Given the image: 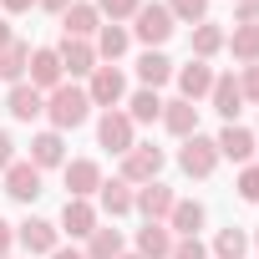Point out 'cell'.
<instances>
[{
    "mask_svg": "<svg viewBox=\"0 0 259 259\" xmlns=\"http://www.w3.org/2000/svg\"><path fill=\"white\" fill-rule=\"evenodd\" d=\"M92 6H97V16H107V21H133L138 16V6H143V0H92Z\"/></svg>",
    "mask_w": 259,
    "mask_h": 259,
    "instance_id": "cell-33",
    "label": "cell"
},
{
    "mask_svg": "<svg viewBox=\"0 0 259 259\" xmlns=\"http://www.w3.org/2000/svg\"><path fill=\"white\" fill-rule=\"evenodd\" d=\"M203 203L198 198H178L173 203V213H168V234H178V239H198V229H203Z\"/></svg>",
    "mask_w": 259,
    "mask_h": 259,
    "instance_id": "cell-18",
    "label": "cell"
},
{
    "mask_svg": "<svg viewBox=\"0 0 259 259\" xmlns=\"http://www.w3.org/2000/svg\"><path fill=\"white\" fill-rule=\"evenodd\" d=\"M97 198H102V213H112V219H122V213H133V198H138V188L133 183H122V178H102V188H97Z\"/></svg>",
    "mask_w": 259,
    "mask_h": 259,
    "instance_id": "cell-22",
    "label": "cell"
},
{
    "mask_svg": "<svg viewBox=\"0 0 259 259\" xmlns=\"http://www.w3.org/2000/svg\"><path fill=\"white\" fill-rule=\"evenodd\" d=\"M97 143L107 148V153H133V117H127V112H102V122H97Z\"/></svg>",
    "mask_w": 259,
    "mask_h": 259,
    "instance_id": "cell-7",
    "label": "cell"
},
{
    "mask_svg": "<svg viewBox=\"0 0 259 259\" xmlns=\"http://www.w3.org/2000/svg\"><path fill=\"white\" fill-rule=\"evenodd\" d=\"M163 127H168L173 138H193L198 133V107L183 102V97L178 102H163Z\"/></svg>",
    "mask_w": 259,
    "mask_h": 259,
    "instance_id": "cell-21",
    "label": "cell"
},
{
    "mask_svg": "<svg viewBox=\"0 0 259 259\" xmlns=\"http://www.w3.org/2000/svg\"><path fill=\"white\" fill-rule=\"evenodd\" d=\"M224 46H229L244 66H254V61H259V26H234V36H224Z\"/></svg>",
    "mask_w": 259,
    "mask_h": 259,
    "instance_id": "cell-29",
    "label": "cell"
},
{
    "mask_svg": "<svg viewBox=\"0 0 259 259\" xmlns=\"http://www.w3.org/2000/svg\"><path fill=\"white\" fill-rule=\"evenodd\" d=\"M173 81H178V97H183V102H198V97L213 92V66L193 56L188 66H173Z\"/></svg>",
    "mask_w": 259,
    "mask_h": 259,
    "instance_id": "cell-10",
    "label": "cell"
},
{
    "mask_svg": "<svg viewBox=\"0 0 259 259\" xmlns=\"http://www.w3.org/2000/svg\"><path fill=\"white\" fill-rule=\"evenodd\" d=\"M117 259H143V254H127V249H122V254H117Z\"/></svg>",
    "mask_w": 259,
    "mask_h": 259,
    "instance_id": "cell-44",
    "label": "cell"
},
{
    "mask_svg": "<svg viewBox=\"0 0 259 259\" xmlns=\"http://www.w3.org/2000/svg\"><path fill=\"white\" fill-rule=\"evenodd\" d=\"M138 76H143L148 92H158L163 81H173V61H168L163 51H143V56H138Z\"/></svg>",
    "mask_w": 259,
    "mask_h": 259,
    "instance_id": "cell-25",
    "label": "cell"
},
{
    "mask_svg": "<svg viewBox=\"0 0 259 259\" xmlns=\"http://www.w3.org/2000/svg\"><path fill=\"white\" fill-rule=\"evenodd\" d=\"M163 173V148L153 143H133V153H122V183H153Z\"/></svg>",
    "mask_w": 259,
    "mask_h": 259,
    "instance_id": "cell-3",
    "label": "cell"
},
{
    "mask_svg": "<svg viewBox=\"0 0 259 259\" xmlns=\"http://www.w3.org/2000/svg\"><path fill=\"white\" fill-rule=\"evenodd\" d=\"M249 244H254V249H259V229H254V239H249Z\"/></svg>",
    "mask_w": 259,
    "mask_h": 259,
    "instance_id": "cell-45",
    "label": "cell"
},
{
    "mask_svg": "<svg viewBox=\"0 0 259 259\" xmlns=\"http://www.w3.org/2000/svg\"><path fill=\"white\" fill-rule=\"evenodd\" d=\"M61 71H71V76H92L97 71V46L92 41H71V36H61Z\"/></svg>",
    "mask_w": 259,
    "mask_h": 259,
    "instance_id": "cell-15",
    "label": "cell"
},
{
    "mask_svg": "<svg viewBox=\"0 0 259 259\" xmlns=\"http://www.w3.org/2000/svg\"><path fill=\"white\" fill-rule=\"evenodd\" d=\"M87 97H92V107L117 112V107L127 102V76H122L117 66H97V71H92V81H87Z\"/></svg>",
    "mask_w": 259,
    "mask_h": 259,
    "instance_id": "cell-4",
    "label": "cell"
},
{
    "mask_svg": "<svg viewBox=\"0 0 259 259\" xmlns=\"http://www.w3.org/2000/svg\"><path fill=\"white\" fill-rule=\"evenodd\" d=\"M178 168H183L188 178H208V173L219 168V148H213V138H203V133L183 138V148H178Z\"/></svg>",
    "mask_w": 259,
    "mask_h": 259,
    "instance_id": "cell-5",
    "label": "cell"
},
{
    "mask_svg": "<svg viewBox=\"0 0 259 259\" xmlns=\"http://www.w3.org/2000/svg\"><path fill=\"white\" fill-rule=\"evenodd\" d=\"M0 107H6L16 122H36V117H46V97H41L31 81H16L6 97H0Z\"/></svg>",
    "mask_w": 259,
    "mask_h": 259,
    "instance_id": "cell-8",
    "label": "cell"
},
{
    "mask_svg": "<svg viewBox=\"0 0 259 259\" xmlns=\"http://www.w3.org/2000/svg\"><path fill=\"white\" fill-rule=\"evenodd\" d=\"M244 254H249V234H244V229L229 224V229L213 234V259H244Z\"/></svg>",
    "mask_w": 259,
    "mask_h": 259,
    "instance_id": "cell-31",
    "label": "cell"
},
{
    "mask_svg": "<svg viewBox=\"0 0 259 259\" xmlns=\"http://www.w3.org/2000/svg\"><path fill=\"white\" fill-rule=\"evenodd\" d=\"M97 224H102V219H97L92 198H66V208H61V224H56V229H66L71 239H87Z\"/></svg>",
    "mask_w": 259,
    "mask_h": 259,
    "instance_id": "cell-17",
    "label": "cell"
},
{
    "mask_svg": "<svg viewBox=\"0 0 259 259\" xmlns=\"http://www.w3.org/2000/svg\"><path fill=\"white\" fill-rule=\"evenodd\" d=\"M11 244H16V229L0 219V259H11Z\"/></svg>",
    "mask_w": 259,
    "mask_h": 259,
    "instance_id": "cell-39",
    "label": "cell"
},
{
    "mask_svg": "<svg viewBox=\"0 0 259 259\" xmlns=\"http://www.w3.org/2000/svg\"><path fill=\"white\" fill-rule=\"evenodd\" d=\"M127 46H133V31L117 26V21H102V31H97V61H117Z\"/></svg>",
    "mask_w": 259,
    "mask_h": 259,
    "instance_id": "cell-24",
    "label": "cell"
},
{
    "mask_svg": "<svg viewBox=\"0 0 259 259\" xmlns=\"http://www.w3.org/2000/svg\"><path fill=\"white\" fill-rule=\"evenodd\" d=\"M208 102H213V112H219L224 122H239V112H244V92H239V81H234V76H213Z\"/></svg>",
    "mask_w": 259,
    "mask_h": 259,
    "instance_id": "cell-19",
    "label": "cell"
},
{
    "mask_svg": "<svg viewBox=\"0 0 259 259\" xmlns=\"http://www.w3.org/2000/svg\"><path fill=\"white\" fill-rule=\"evenodd\" d=\"M168 16L183 26H198V21H208V0H168Z\"/></svg>",
    "mask_w": 259,
    "mask_h": 259,
    "instance_id": "cell-32",
    "label": "cell"
},
{
    "mask_svg": "<svg viewBox=\"0 0 259 259\" xmlns=\"http://www.w3.org/2000/svg\"><path fill=\"white\" fill-rule=\"evenodd\" d=\"M6 193H11L16 203H31V198H41V168H36L31 158H16V163L6 168Z\"/></svg>",
    "mask_w": 259,
    "mask_h": 259,
    "instance_id": "cell-11",
    "label": "cell"
},
{
    "mask_svg": "<svg viewBox=\"0 0 259 259\" xmlns=\"http://www.w3.org/2000/svg\"><path fill=\"white\" fill-rule=\"evenodd\" d=\"M31 163L46 173V168H66V143L61 133H36L31 138Z\"/></svg>",
    "mask_w": 259,
    "mask_h": 259,
    "instance_id": "cell-20",
    "label": "cell"
},
{
    "mask_svg": "<svg viewBox=\"0 0 259 259\" xmlns=\"http://www.w3.org/2000/svg\"><path fill=\"white\" fill-rule=\"evenodd\" d=\"M11 41H16V36H11V21H0V51H6Z\"/></svg>",
    "mask_w": 259,
    "mask_h": 259,
    "instance_id": "cell-43",
    "label": "cell"
},
{
    "mask_svg": "<svg viewBox=\"0 0 259 259\" xmlns=\"http://www.w3.org/2000/svg\"><path fill=\"white\" fill-rule=\"evenodd\" d=\"M26 66H31V46L26 41H11L6 51H0V81H26Z\"/></svg>",
    "mask_w": 259,
    "mask_h": 259,
    "instance_id": "cell-26",
    "label": "cell"
},
{
    "mask_svg": "<svg viewBox=\"0 0 259 259\" xmlns=\"http://www.w3.org/2000/svg\"><path fill=\"white\" fill-rule=\"evenodd\" d=\"M133 254H143V259H168V254H173V234H168V224H143Z\"/></svg>",
    "mask_w": 259,
    "mask_h": 259,
    "instance_id": "cell-23",
    "label": "cell"
},
{
    "mask_svg": "<svg viewBox=\"0 0 259 259\" xmlns=\"http://www.w3.org/2000/svg\"><path fill=\"white\" fill-rule=\"evenodd\" d=\"M213 148H219V158L249 163V158H254V133H249V127H239V122H224L219 138H213Z\"/></svg>",
    "mask_w": 259,
    "mask_h": 259,
    "instance_id": "cell-14",
    "label": "cell"
},
{
    "mask_svg": "<svg viewBox=\"0 0 259 259\" xmlns=\"http://www.w3.org/2000/svg\"><path fill=\"white\" fill-rule=\"evenodd\" d=\"M239 92H244V102H259V61H254V66H244V76H239Z\"/></svg>",
    "mask_w": 259,
    "mask_h": 259,
    "instance_id": "cell-36",
    "label": "cell"
},
{
    "mask_svg": "<svg viewBox=\"0 0 259 259\" xmlns=\"http://www.w3.org/2000/svg\"><path fill=\"white\" fill-rule=\"evenodd\" d=\"M168 259H208V249H203V239H173Z\"/></svg>",
    "mask_w": 259,
    "mask_h": 259,
    "instance_id": "cell-35",
    "label": "cell"
},
{
    "mask_svg": "<svg viewBox=\"0 0 259 259\" xmlns=\"http://www.w3.org/2000/svg\"><path fill=\"white\" fill-rule=\"evenodd\" d=\"M234 188H239V198H244V203H259V163H254V168H244Z\"/></svg>",
    "mask_w": 259,
    "mask_h": 259,
    "instance_id": "cell-34",
    "label": "cell"
},
{
    "mask_svg": "<svg viewBox=\"0 0 259 259\" xmlns=\"http://www.w3.org/2000/svg\"><path fill=\"white\" fill-rule=\"evenodd\" d=\"M173 203H178V193H173L168 183H158V178H153V183H143V188H138V198H133V208H138L148 224H168Z\"/></svg>",
    "mask_w": 259,
    "mask_h": 259,
    "instance_id": "cell-6",
    "label": "cell"
},
{
    "mask_svg": "<svg viewBox=\"0 0 259 259\" xmlns=\"http://www.w3.org/2000/svg\"><path fill=\"white\" fill-rule=\"evenodd\" d=\"M127 117H133V127H138V122H158V117H163V97L148 92V87L133 92V97H127Z\"/></svg>",
    "mask_w": 259,
    "mask_h": 259,
    "instance_id": "cell-30",
    "label": "cell"
},
{
    "mask_svg": "<svg viewBox=\"0 0 259 259\" xmlns=\"http://www.w3.org/2000/svg\"><path fill=\"white\" fill-rule=\"evenodd\" d=\"M188 46H193V56H198V61L219 56V51H224V26H213V21H198V26H193V41H188Z\"/></svg>",
    "mask_w": 259,
    "mask_h": 259,
    "instance_id": "cell-27",
    "label": "cell"
},
{
    "mask_svg": "<svg viewBox=\"0 0 259 259\" xmlns=\"http://www.w3.org/2000/svg\"><path fill=\"white\" fill-rule=\"evenodd\" d=\"M16 244H26V254H51V249H61V229L51 219H26L16 229Z\"/></svg>",
    "mask_w": 259,
    "mask_h": 259,
    "instance_id": "cell-12",
    "label": "cell"
},
{
    "mask_svg": "<svg viewBox=\"0 0 259 259\" xmlns=\"http://www.w3.org/2000/svg\"><path fill=\"white\" fill-rule=\"evenodd\" d=\"M46 117H51V133H66V127H81L92 117V97L76 81H61L56 92H46Z\"/></svg>",
    "mask_w": 259,
    "mask_h": 259,
    "instance_id": "cell-1",
    "label": "cell"
},
{
    "mask_svg": "<svg viewBox=\"0 0 259 259\" xmlns=\"http://www.w3.org/2000/svg\"><path fill=\"white\" fill-rule=\"evenodd\" d=\"M26 71H31V87H36L41 97H46V92H56V87L66 81V71H61V56H56L51 46H36V51H31V66H26Z\"/></svg>",
    "mask_w": 259,
    "mask_h": 259,
    "instance_id": "cell-9",
    "label": "cell"
},
{
    "mask_svg": "<svg viewBox=\"0 0 259 259\" xmlns=\"http://www.w3.org/2000/svg\"><path fill=\"white\" fill-rule=\"evenodd\" d=\"M234 26H259V0H239L234 6Z\"/></svg>",
    "mask_w": 259,
    "mask_h": 259,
    "instance_id": "cell-37",
    "label": "cell"
},
{
    "mask_svg": "<svg viewBox=\"0 0 259 259\" xmlns=\"http://www.w3.org/2000/svg\"><path fill=\"white\" fill-rule=\"evenodd\" d=\"M51 259H87L81 249H51Z\"/></svg>",
    "mask_w": 259,
    "mask_h": 259,
    "instance_id": "cell-42",
    "label": "cell"
},
{
    "mask_svg": "<svg viewBox=\"0 0 259 259\" xmlns=\"http://www.w3.org/2000/svg\"><path fill=\"white\" fill-rule=\"evenodd\" d=\"M0 6H6L11 16H21V11H31V6H36V0H0Z\"/></svg>",
    "mask_w": 259,
    "mask_h": 259,
    "instance_id": "cell-40",
    "label": "cell"
},
{
    "mask_svg": "<svg viewBox=\"0 0 259 259\" xmlns=\"http://www.w3.org/2000/svg\"><path fill=\"white\" fill-rule=\"evenodd\" d=\"M36 6H41V11H51V16H61V11L71 6V0H36Z\"/></svg>",
    "mask_w": 259,
    "mask_h": 259,
    "instance_id": "cell-41",
    "label": "cell"
},
{
    "mask_svg": "<svg viewBox=\"0 0 259 259\" xmlns=\"http://www.w3.org/2000/svg\"><path fill=\"white\" fill-rule=\"evenodd\" d=\"M66 188H71L66 198H92V193L102 188V168H97L92 158H71V163H66Z\"/></svg>",
    "mask_w": 259,
    "mask_h": 259,
    "instance_id": "cell-16",
    "label": "cell"
},
{
    "mask_svg": "<svg viewBox=\"0 0 259 259\" xmlns=\"http://www.w3.org/2000/svg\"><path fill=\"white\" fill-rule=\"evenodd\" d=\"M61 31H66L71 41H87V36H97V31H102V16H97V6H92V0H71V6L61 11Z\"/></svg>",
    "mask_w": 259,
    "mask_h": 259,
    "instance_id": "cell-13",
    "label": "cell"
},
{
    "mask_svg": "<svg viewBox=\"0 0 259 259\" xmlns=\"http://www.w3.org/2000/svg\"><path fill=\"white\" fill-rule=\"evenodd\" d=\"M122 254V229H92L87 234V259H117Z\"/></svg>",
    "mask_w": 259,
    "mask_h": 259,
    "instance_id": "cell-28",
    "label": "cell"
},
{
    "mask_svg": "<svg viewBox=\"0 0 259 259\" xmlns=\"http://www.w3.org/2000/svg\"><path fill=\"white\" fill-rule=\"evenodd\" d=\"M173 31H178V21L168 16V6H158V0H153V6H138V16H133V36H138V41H148V51H153V46H163Z\"/></svg>",
    "mask_w": 259,
    "mask_h": 259,
    "instance_id": "cell-2",
    "label": "cell"
},
{
    "mask_svg": "<svg viewBox=\"0 0 259 259\" xmlns=\"http://www.w3.org/2000/svg\"><path fill=\"white\" fill-rule=\"evenodd\" d=\"M11 163H16V138H11V133H0V173H6Z\"/></svg>",
    "mask_w": 259,
    "mask_h": 259,
    "instance_id": "cell-38",
    "label": "cell"
}]
</instances>
